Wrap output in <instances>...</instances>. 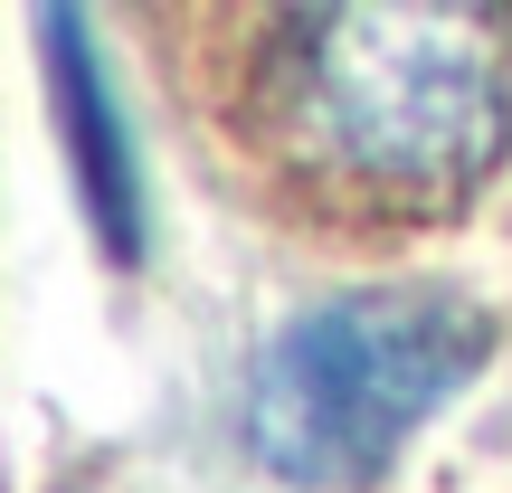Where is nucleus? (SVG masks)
<instances>
[{"label": "nucleus", "instance_id": "obj_1", "mask_svg": "<svg viewBox=\"0 0 512 493\" xmlns=\"http://www.w3.org/2000/svg\"><path fill=\"white\" fill-rule=\"evenodd\" d=\"M181 86L238 181L323 238H418L465 219L512 152V10L304 0L181 10Z\"/></svg>", "mask_w": 512, "mask_h": 493}, {"label": "nucleus", "instance_id": "obj_3", "mask_svg": "<svg viewBox=\"0 0 512 493\" xmlns=\"http://www.w3.org/2000/svg\"><path fill=\"white\" fill-rule=\"evenodd\" d=\"M86 10H38V67H48V105H57V143H67V171H76V200H86V228L114 266H143L152 247V219H143V171H133V133L114 114V86H105V57L86 48Z\"/></svg>", "mask_w": 512, "mask_h": 493}, {"label": "nucleus", "instance_id": "obj_2", "mask_svg": "<svg viewBox=\"0 0 512 493\" xmlns=\"http://www.w3.org/2000/svg\"><path fill=\"white\" fill-rule=\"evenodd\" d=\"M494 313L456 285H342L247 380V456L294 493H380L418 427L484 380Z\"/></svg>", "mask_w": 512, "mask_h": 493}]
</instances>
